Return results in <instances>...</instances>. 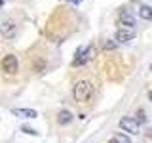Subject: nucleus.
I'll list each match as a JSON object with an SVG mask.
<instances>
[{"instance_id": "11", "label": "nucleus", "mask_w": 152, "mask_h": 143, "mask_svg": "<svg viewBox=\"0 0 152 143\" xmlns=\"http://www.w3.org/2000/svg\"><path fill=\"white\" fill-rule=\"evenodd\" d=\"M21 130L25 133H28V136H40V132H36L34 128H28V126H21Z\"/></svg>"}, {"instance_id": "4", "label": "nucleus", "mask_w": 152, "mask_h": 143, "mask_svg": "<svg viewBox=\"0 0 152 143\" xmlns=\"http://www.w3.org/2000/svg\"><path fill=\"white\" fill-rule=\"evenodd\" d=\"M17 69H19V61L15 55H6L2 59V71L6 74H15Z\"/></svg>"}, {"instance_id": "6", "label": "nucleus", "mask_w": 152, "mask_h": 143, "mask_svg": "<svg viewBox=\"0 0 152 143\" xmlns=\"http://www.w3.org/2000/svg\"><path fill=\"white\" fill-rule=\"evenodd\" d=\"M135 38V32H133V29H126V27H122L120 31L116 32V44H127L129 40H133Z\"/></svg>"}, {"instance_id": "15", "label": "nucleus", "mask_w": 152, "mask_h": 143, "mask_svg": "<svg viewBox=\"0 0 152 143\" xmlns=\"http://www.w3.org/2000/svg\"><path fill=\"white\" fill-rule=\"evenodd\" d=\"M69 2H72V4H80L82 0H69Z\"/></svg>"}, {"instance_id": "7", "label": "nucleus", "mask_w": 152, "mask_h": 143, "mask_svg": "<svg viewBox=\"0 0 152 143\" xmlns=\"http://www.w3.org/2000/svg\"><path fill=\"white\" fill-rule=\"evenodd\" d=\"M12 113L15 116H23V118H36L38 113L32 111V109H12Z\"/></svg>"}, {"instance_id": "16", "label": "nucleus", "mask_w": 152, "mask_h": 143, "mask_svg": "<svg viewBox=\"0 0 152 143\" xmlns=\"http://www.w3.org/2000/svg\"><path fill=\"white\" fill-rule=\"evenodd\" d=\"M148 99H150V101H152V92H148Z\"/></svg>"}, {"instance_id": "8", "label": "nucleus", "mask_w": 152, "mask_h": 143, "mask_svg": "<svg viewBox=\"0 0 152 143\" xmlns=\"http://www.w3.org/2000/svg\"><path fill=\"white\" fill-rule=\"evenodd\" d=\"M120 23H122V27H126V29H135V19L127 12H124L120 15Z\"/></svg>"}, {"instance_id": "3", "label": "nucleus", "mask_w": 152, "mask_h": 143, "mask_svg": "<svg viewBox=\"0 0 152 143\" xmlns=\"http://www.w3.org/2000/svg\"><path fill=\"white\" fill-rule=\"evenodd\" d=\"M0 31H2V36L4 38H12L13 35H15V31H17L15 21H13L12 17H4L2 23H0Z\"/></svg>"}, {"instance_id": "5", "label": "nucleus", "mask_w": 152, "mask_h": 143, "mask_svg": "<svg viewBox=\"0 0 152 143\" xmlns=\"http://www.w3.org/2000/svg\"><path fill=\"white\" fill-rule=\"evenodd\" d=\"M120 128L124 132L131 133V136H137L141 130H139V124H137V120H133V118H122L120 120Z\"/></svg>"}, {"instance_id": "10", "label": "nucleus", "mask_w": 152, "mask_h": 143, "mask_svg": "<svg viewBox=\"0 0 152 143\" xmlns=\"http://www.w3.org/2000/svg\"><path fill=\"white\" fill-rule=\"evenodd\" d=\"M139 15L142 19H152V8L150 6H141L139 8Z\"/></svg>"}, {"instance_id": "13", "label": "nucleus", "mask_w": 152, "mask_h": 143, "mask_svg": "<svg viewBox=\"0 0 152 143\" xmlns=\"http://www.w3.org/2000/svg\"><path fill=\"white\" fill-rule=\"evenodd\" d=\"M108 143H122V141H120V139H118V137H112V139H110V141H108Z\"/></svg>"}, {"instance_id": "17", "label": "nucleus", "mask_w": 152, "mask_h": 143, "mask_svg": "<svg viewBox=\"0 0 152 143\" xmlns=\"http://www.w3.org/2000/svg\"><path fill=\"white\" fill-rule=\"evenodd\" d=\"M150 71H152V63H150Z\"/></svg>"}, {"instance_id": "12", "label": "nucleus", "mask_w": 152, "mask_h": 143, "mask_svg": "<svg viewBox=\"0 0 152 143\" xmlns=\"http://www.w3.org/2000/svg\"><path fill=\"white\" fill-rule=\"evenodd\" d=\"M112 48H116L114 42H104V50H112Z\"/></svg>"}, {"instance_id": "9", "label": "nucleus", "mask_w": 152, "mask_h": 143, "mask_svg": "<svg viewBox=\"0 0 152 143\" xmlns=\"http://www.w3.org/2000/svg\"><path fill=\"white\" fill-rule=\"evenodd\" d=\"M57 122H59V124L72 122V113H70V111H61L59 114H57Z\"/></svg>"}, {"instance_id": "14", "label": "nucleus", "mask_w": 152, "mask_h": 143, "mask_svg": "<svg viewBox=\"0 0 152 143\" xmlns=\"http://www.w3.org/2000/svg\"><path fill=\"white\" fill-rule=\"evenodd\" d=\"M118 139H120L122 143H129V141H127V139H126V137H122V136H118Z\"/></svg>"}, {"instance_id": "2", "label": "nucleus", "mask_w": 152, "mask_h": 143, "mask_svg": "<svg viewBox=\"0 0 152 143\" xmlns=\"http://www.w3.org/2000/svg\"><path fill=\"white\" fill-rule=\"evenodd\" d=\"M97 55V48L95 46H88V48H80L78 52H76V57H74V61H72V65H86V63H89V61L93 59V57Z\"/></svg>"}, {"instance_id": "1", "label": "nucleus", "mask_w": 152, "mask_h": 143, "mask_svg": "<svg viewBox=\"0 0 152 143\" xmlns=\"http://www.w3.org/2000/svg\"><path fill=\"white\" fill-rule=\"evenodd\" d=\"M91 97V84L88 80H80V82L74 84V99L80 103H86Z\"/></svg>"}]
</instances>
